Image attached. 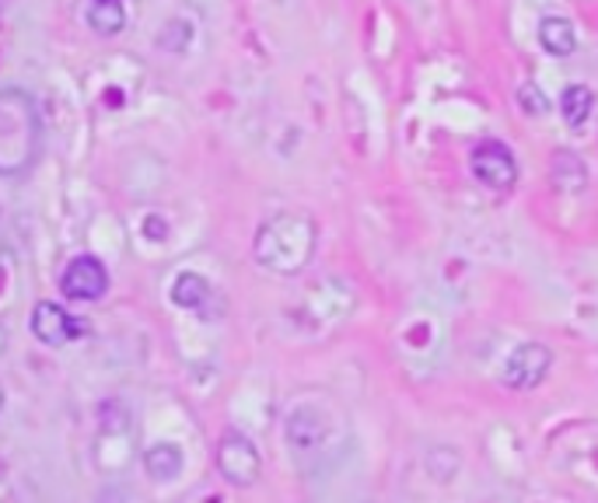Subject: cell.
<instances>
[{"label": "cell", "mask_w": 598, "mask_h": 503, "mask_svg": "<svg viewBox=\"0 0 598 503\" xmlns=\"http://www.w3.org/2000/svg\"><path fill=\"white\" fill-rule=\"evenodd\" d=\"M469 164H473V175L493 193H511L514 182H518V161H514V155L501 140L476 144Z\"/></svg>", "instance_id": "2"}, {"label": "cell", "mask_w": 598, "mask_h": 503, "mask_svg": "<svg viewBox=\"0 0 598 503\" xmlns=\"http://www.w3.org/2000/svg\"><path fill=\"white\" fill-rule=\"evenodd\" d=\"M550 364H553L550 349L539 346V343H525L508 357L501 378L511 392H532L546 381V375H550Z\"/></svg>", "instance_id": "3"}, {"label": "cell", "mask_w": 598, "mask_h": 503, "mask_svg": "<svg viewBox=\"0 0 598 503\" xmlns=\"http://www.w3.org/2000/svg\"><path fill=\"white\" fill-rule=\"evenodd\" d=\"M0 406H4V392H0Z\"/></svg>", "instance_id": "9"}, {"label": "cell", "mask_w": 598, "mask_h": 503, "mask_svg": "<svg viewBox=\"0 0 598 503\" xmlns=\"http://www.w3.org/2000/svg\"><path fill=\"white\" fill-rule=\"evenodd\" d=\"M539 39H542V46L550 49L553 57H568V53H574V46H577L574 25L568 19H546Z\"/></svg>", "instance_id": "7"}, {"label": "cell", "mask_w": 598, "mask_h": 503, "mask_svg": "<svg viewBox=\"0 0 598 503\" xmlns=\"http://www.w3.org/2000/svg\"><path fill=\"white\" fill-rule=\"evenodd\" d=\"M588 112H591V95H588V88H571L568 95H563V120H568L571 126L585 123Z\"/></svg>", "instance_id": "8"}, {"label": "cell", "mask_w": 598, "mask_h": 503, "mask_svg": "<svg viewBox=\"0 0 598 503\" xmlns=\"http://www.w3.org/2000/svg\"><path fill=\"white\" fill-rule=\"evenodd\" d=\"M32 332H36V340L46 343V346H63L77 340L81 326L71 318V311L53 305V300H39L36 311H32Z\"/></svg>", "instance_id": "6"}, {"label": "cell", "mask_w": 598, "mask_h": 503, "mask_svg": "<svg viewBox=\"0 0 598 503\" xmlns=\"http://www.w3.org/2000/svg\"><path fill=\"white\" fill-rule=\"evenodd\" d=\"M60 291L71 300H98L109 291V273H106L102 259H95V256L71 259V266H66L60 277Z\"/></svg>", "instance_id": "5"}, {"label": "cell", "mask_w": 598, "mask_h": 503, "mask_svg": "<svg viewBox=\"0 0 598 503\" xmlns=\"http://www.w3.org/2000/svg\"><path fill=\"white\" fill-rule=\"evenodd\" d=\"M315 228L308 217L280 213L266 221L256 234V259L273 273H297L312 259Z\"/></svg>", "instance_id": "1"}, {"label": "cell", "mask_w": 598, "mask_h": 503, "mask_svg": "<svg viewBox=\"0 0 598 503\" xmlns=\"http://www.w3.org/2000/svg\"><path fill=\"white\" fill-rule=\"evenodd\" d=\"M218 468L231 486H253L259 479V451L242 433H228L218 444Z\"/></svg>", "instance_id": "4"}]
</instances>
